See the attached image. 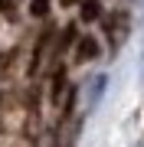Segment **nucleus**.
<instances>
[{
	"label": "nucleus",
	"instance_id": "nucleus-3",
	"mask_svg": "<svg viewBox=\"0 0 144 147\" xmlns=\"http://www.w3.org/2000/svg\"><path fill=\"white\" fill-rule=\"evenodd\" d=\"M30 13L33 16H46L49 13V0H30Z\"/></svg>",
	"mask_w": 144,
	"mask_h": 147
},
{
	"label": "nucleus",
	"instance_id": "nucleus-2",
	"mask_svg": "<svg viewBox=\"0 0 144 147\" xmlns=\"http://www.w3.org/2000/svg\"><path fill=\"white\" fill-rule=\"evenodd\" d=\"M98 16H101L98 0H82V20H98Z\"/></svg>",
	"mask_w": 144,
	"mask_h": 147
},
{
	"label": "nucleus",
	"instance_id": "nucleus-4",
	"mask_svg": "<svg viewBox=\"0 0 144 147\" xmlns=\"http://www.w3.org/2000/svg\"><path fill=\"white\" fill-rule=\"evenodd\" d=\"M0 13H7V16H13V0H0Z\"/></svg>",
	"mask_w": 144,
	"mask_h": 147
},
{
	"label": "nucleus",
	"instance_id": "nucleus-1",
	"mask_svg": "<svg viewBox=\"0 0 144 147\" xmlns=\"http://www.w3.org/2000/svg\"><path fill=\"white\" fill-rule=\"evenodd\" d=\"M92 56H98V42L92 39V36H82V42H79V59H92Z\"/></svg>",
	"mask_w": 144,
	"mask_h": 147
},
{
	"label": "nucleus",
	"instance_id": "nucleus-5",
	"mask_svg": "<svg viewBox=\"0 0 144 147\" xmlns=\"http://www.w3.org/2000/svg\"><path fill=\"white\" fill-rule=\"evenodd\" d=\"M66 3H69V0H66Z\"/></svg>",
	"mask_w": 144,
	"mask_h": 147
}]
</instances>
